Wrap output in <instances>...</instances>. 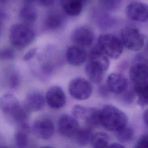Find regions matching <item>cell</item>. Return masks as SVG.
<instances>
[{"instance_id": "obj_32", "label": "cell", "mask_w": 148, "mask_h": 148, "mask_svg": "<svg viewBox=\"0 0 148 148\" xmlns=\"http://www.w3.org/2000/svg\"><path fill=\"white\" fill-rule=\"evenodd\" d=\"M148 146V139H147V134H145L140 136V137L138 139L136 145L135 147L139 148H143V147H147Z\"/></svg>"}, {"instance_id": "obj_33", "label": "cell", "mask_w": 148, "mask_h": 148, "mask_svg": "<svg viewBox=\"0 0 148 148\" xmlns=\"http://www.w3.org/2000/svg\"><path fill=\"white\" fill-rule=\"evenodd\" d=\"M37 49L36 48H32L29 50L24 56L23 60L24 61H28L31 60L36 54Z\"/></svg>"}, {"instance_id": "obj_15", "label": "cell", "mask_w": 148, "mask_h": 148, "mask_svg": "<svg viewBox=\"0 0 148 148\" xmlns=\"http://www.w3.org/2000/svg\"><path fill=\"white\" fill-rule=\"evenodd\" d=\"M87 54L84 48L73 45L69 46L66 52V58L69 64L77 66L83 64L86 60Z\"/></svg>"}, {"instance_id": "obj_16", "label": "cell", "mask_w": 148, "mask_h": 148, "mask_svg": "<svg viewBox=\"0 0 148 148\" xmlns=\"http://www.w3.org/2000/svg\"><path fill=\"white\" fill-rule=\"evenodd\" d=\"M45 102V98L40 92L32 91L27 94L24 106L29 112H37L43 108Z\"/></svg>"}, {"instance_id": "obj_6", "label": "cell", "mask_w": 148, "mask_h": 148, "mask_svg": "<svg viewBox=\"0 0 148 148\" xmlns=\"http://www.w3.org/2000/svg\"><path fill=\"white\" fill-rule=\"evenodd\" d=\"M68 88L70 95L77 100L88 99L92 92L90 82L83 77H75L71 80Z\"/></svg>"}, {"instance_id": "obj_22", "label": "cell", "mask_w": 148, "mask_h": 148, "mask_svg": "<svg viewBox=\"0 0 148 148\" xmlns=\"http://www.w3.org/2000/svg\"><path fill=\"white\" fill-rule=\"evenodd\" d=\"M19 16L21 21L27 25L31 24L35 22L38 14L35 9L29 4L23 6L19 13Z\"/></svg>"}, {"instance_id": "obj_21", "label": "cell", "mask_w": 148, "mask_h": 148, "mask_svg": "<svg viewBox=\"0 0 148 148\" xmlns=\"http://www.w3.org/2000/svg\"><path fill=\"white\" fill-rule=\"evenodd\" d=\"M64 17L57 13L52 12L49 14L44 21V28L46 30H57L64 24Z\"/></svg>"}, {"instance_id": "obj_11", "label": "cell", "mask_w": 148, "mask_h": 148, "mask_svg": "<svg viewBox=\"0 0 148 148\" xmlns=\"http://www.w3.org/2000/svg\"><path fill=\"white\" fill-rule=\"evenodd\" d=\"M45 101L52 109H61L65 105V94L61 87L58 86H53L46 92Z\"/></svg>"}, {"instance_id": "obj_7", "label": "cell", "mask_w": 148, "mask_h": 148, "mask_svg": "<svg viewBox=\"0 0 148 148\" xmlns=\"http://www.w3.org/2000/svg\"><path fill=\"white\" fill-rule=\"evenodd\" d=\"M129 76L134 88L148 87L147 62H134L130 69Z\"/></svg>"}, {"instance_id": "obj_30", "label": "cell", "mask_w": 148, "mask_h": 148, "mask_svg": "<svg viewBox=\"0 0 148 148\" xmlns=\"http://www.w3.org/2000/svg\"><path fill=\"white\" fill-rule=\"evenodd\" d=\"M88 112V109L81 105H76L73 106L72 113L73 117L77 120H84Z\"/></svg>"}, {"instance_id": "obj_24", "label": "cell", "mask_w": 148, "mask_h": 148, "mask_svg": "<svg viewBox=\"0 0 148 148\" xmlns=\"http://www.w3.org/2000/svg\"><path fill=\"white\" fill-rule=\"evenodd\" d=\"M84 120L88 127L91 128L101 125L100 109L95 108L88 109L87 114Z\"/></svg>"}, {"instance_id": "obj_20", "label": "cell", "mask_w": 148, "mask_h": 148, "mask_svg": "<svg viewBox=\"0 0 148 148\" xmlns=\"http://www.w3.org/2000/svg\"><path fill=\"white\" fill-rule=\"evenodd\" d=\"M63 10L69 16H76L82 10V2L80 0H60Z\"/></svg>"}, {"instance_id": "obj_26", "label": "cell", "mask_w": 148, "mask_h": 148, "mask_svg": "<svg viewBox=\"0 0 148 148\" xmlns=\"http://www.w3.org/2000/svg\"><path fill=\"white\" fill-rule=\"evenodd\" d=\"M109 136L103 132H98L93 134L90 143L94 147H105L109 145Z\"/></svg>"}, {"instance_id": "obj_36", "label": "cell", "mask_w": 148, "mask_h": 148, "mask_svg": "<svg viewBox=\"0 0 148 148\" xmlns=\"http://www.w3.org/2000/svg\"><path fill=\"white\" fill-rule=\"evenodd\" d=\"M6 15L5 14V13L3 11H1L0 10V34L2 31V24L5 21V20L6 19Z\"/></svg>"}, {"instance_id": "obj_34", "label": "cell", "mask_w": 148, "mask_h": 148, "mask_svg": "<svg viewBox=\"0 0 148 148\" xmlns=\"http://www.w3.org/2000/svg\"><path fill=\"white\" fill-rule=\"evenodd\" d=\"M98 92L101 97L106 98V97H109V92H110L109 91L106 86L101 85L98 87Z\"/></svg>"}, {"instance_id": "obj_13", "label": "cell", "mask_w": 148, "mask_h": 148, "mask_svg": "<svg viewBox=\"0 0 148 148\" xmlns=\"http://www.w3.org/2000/svg\"><path fill=\"white\" fill-rule=\"evenodd\" d=\"M106 86L110 92L118 95L128 87V82L123 74L114 72L108 76Z\"/></svg>"}, {"instance_id": "obj_18", "label": "cell", "mask_w": 148, "mask_h": 148, "mask_svg": "<svg viewBox=\"0 0 148 148\" xmlns=\"http://www.w3.org/2000/svg\"><path fill=\"white\" fill-rule=\"evenodd\" d=\"M85 72L91 82L98 83L102 80L105 71L98 63L88 60L85 66Z\"/></svg>"}, {"instance_id": "obj_2", "label": "cell", "mask_w": 148, "mask_h": 148, "mask_svg": "<svg viewBox=\"0 0 148 148\" xmlns=\"http://www.w3.org/2000/svg\"><path fill=\"white\" fill-rule=\"evenodd\" d=\"M127 123L126 114L114 106L106 105L100 109L101 125L108 131L115 132Z\"/></svg>"}, {"instance_id": "obj_29", "label": "cell", "mask_w": 148, "mask_h": 148, "mask_svg": "<svg viewBox=\"0 0 148 148\" xmlns=\"http://www.w3.org/2000/svg\"><path fill=\"white\" fill-rule=\"evenodd\" d=\"M99 2L103 9L113 11L120 7L121 0H99Z\"/></svg>"}, {"instance_id": "obj_17", "label": "cell", "mask_w": 148, "mask_h": 148, "mask_svg": "<svg viewBox=\"0 0 148 148\" xmlns=\"http://www.w3.org/2000/svg\"><path fill=\"white\" fill-rule=\"evenodd\" d=\"M31 131V127L27 121L17 124L14 133V141L18 147H25L28 143V137Z\"/></svg>"}, {"instance_id": "obj_23", "label": "cell", "mask_w": 148, "mask_h": 148, "mask_svg": "<svg viewBox=\"0 0 148 148\" xmlns=\"http://www.w3.org/2000/svg\"><path fill=\"white\" fill-rule=\"evenodd\" d=\"M92 134L91 128L88 127L83 128H80L73 138L77 145L81 146H84L90 143Z\"/></svg>"}, {"instance_id": "obj_19", "label": "cell", "mask_w": 148, "mask_h": 148, "mask_svg": "<svg viewBox=\"0 0 148 148\" xmlns=\"http://www.w3.org/2000/svg\"><path fill=\"white\" fill-rule=\"evenodd\" d=\"M88 60L95 62L99 64L106 71L109 66L108 57L97 46L94 47L88 55Z\"/></svg>"}, {"instance_id": "obj_5", "label": "cell", "mask_w": 148, "mask_h": 148, "mask_svg": "<svg viewBox=\"0 0 148 148\" xmlns=\"http://www.w3.org/2000/svg\"><path fill=\"white\" fill-rule=\"evenodd\" d=\"M126 48L133 51L140 50L145 45V36L136 28L127 27L120 32V39Z\"/></svg>"}, {"instance_id": "obj_4", "label": "cell", "mask_w": 148, "mask_h": 148, "mask_svg": "<svg viewBox=\"0 0 148 148\" xmlns=\"http://www.w3.org/2000/svg\"><path fill=\"white\" fill-rule=\"evenodd\" d=\"M98 46L109 57L117 59L123 51V45L121 40L110 34L101 35L98 39Z\"/></svg>"}, {"instance_id": "obj_38", "label": "cell", "mask_w": 148, "mask_h": 148, "mask_svg": "<svg viewBox=\"0 0 148 148\" xmlns=\"http://www.w3.org/2000/svg\"><path fill=\"white\" fill-rule=\"evenodd\" d=\"M110 147H117V148H123L124 147V146L120 143H112L109 145Z\"/></svg>"}, {"instance_id": "obj_40", "label": "cell", "mask_w": 148, "mask_h": 148, "mask_svg": "<svg viewBox=\"0 0 148 148\" xmlns=\"http://www.w3.org/2000/svg\"><path fill=\"white\" fill-rule=\"evenodd\" d=\"M2 146H3V145H2V142H1V139H0V147H2Z\"/></svg>"}, {"instance_id": "obj_12", "label": "cell", "mask_w": 148, "mask_h": 148, "mask_svg": "<svg viewBox=\"0 0 148 148\" xmlns=\"http://www.w3.org/2000/svg\"><path fill=\"white\" fill-rule=\"evenodd\" d=\"M125 13L130 20L138 22H146L148 18L147 6L140 2H133L127 6Z\"/></svg>"}, {"instance_id": "obj_8", "label": "cell", "mask_w": 148, "mask_h": 148, "mask_svg": "<svg viewBox=\"0 0 148 148\" xmlns=\"http://www.w3.org/2000/svg\"><path fill=\"white\" fill-rule=\"evenodd\" d=\"M35 136L43 140L51 139L54 132V124L48 118H40L34 121L31 128Z\"/></svg>"}, {"instance_id": "obj_10", "label": "cell", "mask_w": 148, "mask_h": 148, "mask_svg": "<svg viewBox=\"0 0 148 148\" xmlns=\"http://www.w3.org/2000/svg\"><path fill=\"white\" fill-rule=\"evenodd\" d=\"M79 123L74 117L69 114H62L58 122L59 133L66 138H73L79 130Z\"/></svg>"}, {"instance_id": "obj_35", "label": "cell", "mask_w": 148, "mask_h": 148, "mask_svg": "<svg viewBox=\"0 0 148 148\" xmlns=\"http://www.w3.org/2000/svg\"><path fill=\"white\" fill-rule=\"evenodd\" d=\"M39 4L44 7H49L54 4V0H38Z\"/></svg>"}, {"instance_id": "obj_39", "label": "cell", "mask_w": 148, "mask_h": 148, "mask_svg": "<svg viewBox=\"0 0 148 148\" xmlns=\"http://www.w3.org/2000/svg\"><path fill=\"white\" fill-rule=\"evenodd\" d=\"M9 0H0V3H5L7 2H8Z\"/></svg>"}, {"instance_id": "obj_1", "label": "cell", "mask_w": 148, "mask_h": 148, "mask_svg": "<svg viewBox=\"0 0 148 148\" xmlns=\"http://www.w3.org/2000/svg\"><path fill=\"white\" fill-rule=\"evenodd\" d=\"M0 109L8 121L16 125L27 121L29 111L12 94H6L0 98Z\"/></svg>"}, {"instance_id": "obj_3", "label": "cell", "mask_w": 148, "mask_h": 148, "mask_svg": "<svg viewBox=\"0 0 148 148\" xmlns=\"http://www.w3.org/2000/svg\"><path fill=\"white\" fill-rule=\"evenodd\" d=\"M35 32L28 25L25 24H16L13 25L9 30V40L16 48L22 49L34 40Z\"/></svg>"}, {"instance_id": "obj_25", "label": "cell", "mask_w": 148, "mask_h": 148, "mask_svg": "<svg viewBox=\"0 0 148 148\" xmlns=\"http://www.w3.org/2000/svg\"><path fill=\"white\" fill-rule=\"evenodd\" d=\"M114 132L116 138L121 143H128L130 142L134 135L133 128L127 124Z\"/></svg>"}, {"instance_id": "obj_41", "label": "cell", "mask_w": 148, "mask_h": 148, "mask_svg": "<svg viewBox=\"0 0 148 148\" xmlns=\"http://www.w3.org/2000/svg\"><path fill=\"white\" fill-rule=\"evenodd\" d=\"M80 1H82V2H84V1H87V0H80Z\"/></svg>"}, {"instance_id": "obj_9", "label": "cell", "mask_w": 148, "mask_h": 148, "mask_svg": "<svg viewBox=\"0 0 148 148\" xmlns=\"http://www.w3.org/2000/svg\"><path fill=\"white\" fill-rule=\"evenodd\" d=\"M71 38L75 45L85 48L92 45L94 40V34L89 27L79 26L73 30Z\"/></svg>"}, {"instance_id": "obj_31", "label": "cell", "mask_w": 148, "mask_h": 148, "mask_svg": "<svg viewBox=\"0 0 148 148\" xmlns=\"http://www.w3.org/2000/svg\"><path fill=\"white\" fill-rule=\"evenodd\" d=\"M15 57V52L11 48H3L0 50V60H12Z\"/></svg>"}, {"instance_id": "obj_27", "label": "cell", "mask_w": 148, "mask_h": 148, "mask_svg": "<svg viewBox=\"0 0 148 148\" xmlns=\"http://www.w3.org/2000/svg\"><path fill=\"white\" fill-rule=\"evenodd\" d=\"M95 21L98 26L103 29L112 27L114 24L113 19L106 13H99L95 16Z\"/></svg>"}, {"instance_id": "obj_37", "label": "cell", "mask_w": 148, "mask_h": 148, "mask_svg": "<svg viewBox=\"0 0 148 148\" xmlns=\"http://www.w3.org/2000/svg\"><path fill=\"white\" fill-rule=\"evenodd\" d=\"M147 110H146L143 114V120L145 125L147 126Z\"/></svg>"}, {"instance_id": "obj_28", "label": "cell", "mask_w": 148, "mask_h": 148, "mask_svg": "<svg viewBox=\"0 0 148 148\" xmlns=\"http://www.w3.org/2000/svg\"><path fill=\"white\" fill-rule=\"evenodd\" d=\"M133 88V87H132ZM118 95L119 100L126 104H130L133 102L136 96L134 88L129 89L128 87L122 93L117 95Z\"/></svg>"}, {"instance_id": "obj_14", "label": "cell", "mask_w": 148, "mask_h": 148, "mask_svg": "<svg viewBox=\"0 0 148 148\" xmlns=\"http://www.w3.org/2000/svg\"><path fill=\"white\" fill-rule=\"evenodd\" d=\"M1 83L4 87L15 90L20 85V76L17 71L12 66L4 69L0 76Z\"/></svg>"}]
</instances>
